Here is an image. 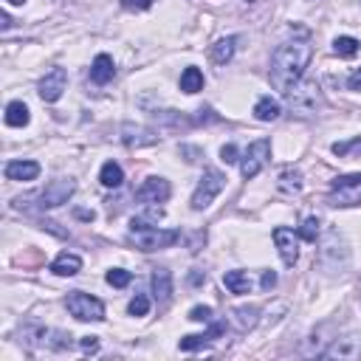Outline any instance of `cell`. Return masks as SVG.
<instances>
[{
  "mask_svg": "<svg viewBox=\"0 0 361 361\" xmlns=\"http://www.w3.org/2000/svg\"><path fill=\"white\" fill-rule=\"evenodd\" d=\"M314 48L307 40H294V42H282L274 54H271V82L277 90H288L291 85H296L305 74V68L311 65Z\"/></svg>",
  "mask_w": 361,
  "mask_h": 361,
  "instance_id": "cell-1",
  "label": "cell"
},
{
  "mask_svg": "<svg viewBox=\"0 0 361 361\" xmlns=\"http://www.w3.org/2000/svg\"><path fill=\"white\" fill-rule=\"evenodd\" d=\"M285 105L291 113L307 119L314 116L319 108H322V90H319V82L316 79H299L296 85H291L285 90Z\"/></svg>",
  "mask_w": 361,
  "mask_h": 361,
  "instance_id": "cell-2",
  "label": "cell"
},
{
  "mask_svg": "<svg viewBox=\"0 0 361 361\" xmlns=\"http://www.w3.org/2000/svg\"><path fill=\"white\" fill-rule=\"evenodd\" d=\"M181 240V232L175 229H156V226H147L144 220H133L130 223V243L138 251H161L170 248Z\"/></svg>",
  "mask_w": 361,
  "mask_h": 361,
  "instance_id": "cell-3",
  "label": "cell"
},
{
  "mask_svg": "<svg viewBox=\"0 0 361 361\" xmlns=\"http://www.w3.org/2000/svg\"><path fill=\"white\" fill-rule=\"evenodd\" d=\"M226 186V175L220 170H203L198 186H195V195H192V209L195 212H203V209H209L212 200L223 192Z\"/></svg>",
  "mask_w": 361,
  "mask_h": 361,
  "instance_id": "cell-4",
  "label": "cell"
},
{
  "mask_svg": "<svg viewBox=\"0 0 361 361\" xmlns=\"http://www.w3.org/2000/svg\"><path fill=\"white\" fill-rule=\"evenodd\" d=\"M65 305H68V314L79 322H102L105 319V305H102V299H96L90 294L74 291V294H68Z\"/></svg>",
  "mask_w": 361,
  "mask_h": 361,
  "instance_id": "cell-5",
  "label": "cell"
},
{
  "mask_svg": "<svg viewBox=\"0 0 361 361\" xmlns=\"http://www.w3.org/2000/svg\"><path fill=\"white\" fill-rule=\"evenodd\" d=\"M268 159H271V141H268V138H257L254 144H248L246 156H243V164H240L243 178H246V181L257 178V175L263 173V167L268 164Z\"/></svg>",
  "mask_w": 361,
  "mask_h": 361,
  "instance_id": "cell-6",
  "label": "cell"
},
{
  "mask_svg": "<svg viewBox=\"0 0 361 361\" xmlns=\"http://www.w3.org/2000/svg\"><path fill=\"white\" fill-rule=\"evenodd\" d=\"M77 192V184L71 178H57L51 181L42 192H40V209H57V206L68 203V198Z\"/></svg>",
  "mask_w": 361,
  "mask_h": 361,
  "instance_id": "cell-7",
  "label": "cell"
},
{
  "mask_svg": "<svg viewBox=\"0 0 361 361\" xmlns=\"http://www.w3.org/2000/svg\"><path fill=\"white\" fill-rule=\"evenodd\" d=\"M170 181L167 178H159V175H150L144 178V184L138 186L136 198L144 203V206H156V203H167L170 200Z\"/></svg>",
  "mask_w": 361,
  "mask_h": 361,
  "instance_id": "cell-8",
  "label": "cell"
},
{
  "mask_svg": "<svg viewBox=\"0 0 361 361\" xmlns=\"http://www.w3.org/2000/svg\"><path fill=\"white\" fill-rule=\"evenodd\" d=\"M65 85H68V71L65 68H51L42 79H40V99L42 102H57L63 93H65Z\"/></svg>",
  "mask_w": 361,
  "mask_h": 361,
  "instance_id": "cell-9",
  "label": "cell"
},
{
  "mask_svg": "<svg viewBox=\"0 0 361 361\" xmlns=\"http://www.w3.org/2000/svg\"><path fill=\"white\" fill-rule=\"evenodd\" d=\"M274 243H277V248H280L282 263H285L288 268H294V263L299 260V237H296L291 229L277 226V229H274Z\"/></svg>",
  "mask_w": 361,
  "mask_h": 361,
  "instance_id": "cell-10",
  "label": "cell"
},
{
  "mask_svg": "<svg viewBox=\"0 0 361 361\" xmlns=\"http://www.w3.org/2000/svg\"><path fill=\"white\" fill-rule=\"evenodd\" d=\"M322 355H325V358H339V361H355V358L361 355V339H355V336L336 339Z\"/></svg>",
  "mask_w": 361,
  "mask_h": 361,
  "instance_id": "cell-11",
  "label": "cell"
},
{
  "mask_svg": "<svg viewBox=\"0 0 361 361\" xmlns=\"http://www.w3.org/2000/svg\"><path fill=\"white\" fill-rule=\"evenodd\" d=\"M226 330V325H212L206 333H195V336H184L181 342H178V347L184 350V353H192V350H200V347H206V344H212L220 333Z\"/></svg>",
  "mask_w": 361,
  "mask_h": 361,
  "instance_id": "cell-12",
  "label": "cell"
},
{
  "mask_svg": "<svg viewBox=\"0 0 361 361\" xmlns=\"http://www.w3.org/2000/svg\"><path fill=\"white\" fill-rule=\"evenodd\" d=\"M257 322H260V307L246 305V307H234L232 311V325L240 333H248L251 328H257Z\"/></svg>",
  "mask_w": 361,
  "mask_h": 361,
  "instance_id": "cell-13",
  "label": "cell"
},
{
  "mask_svg": "<svg viewBox=\"0 0 361 361\" xmlns=\"http://www.w3.org/2000/svg\"><path fill=\"white\" fill-rule=\"evenodd\" d=\"M152 294H156L159 305H167L173 299V274L167 268H156V271H152Z\"/></svg>",
  "mask_w": 361,
  "mask_h": 361,
  "instance_id": "cell-14",
  "label": "cell"
},
{
  "mask_svg": "<svg viewBox=\"0 0 361 361\" xmlns=\"http://www.w3.org/2000/svg\"><path fill=\"white\" fill-rule=\"evenodd\" d=\"M113 77H116L113 57H108V54H99V57L93 60V65H90V79H93L96 85H108Z\"/></svg>",
  "mask_w": 361,
  "mask_h": 361,
  "instance_id": "cell-15",
  "label": "cell"
},
{
  "mask_svg": "<svg viewBox=\"0 0 361 361\" xmlns=\"http://www.w3.org/2000/svg\"><path fill=\"white\" fill-rule=\"evenodd\" d=\"M51 271H54L57 277H74V274H79L82 271V257L79 254H68V251H63L54 263H51Z\"/></svg>",
  "mask_w": 361,
  "mask_h": 361,
  "instance_id": "cell-16",
  "label": "cell"
},
{
  "mask_svg": "<svg viewBox=\"0 0 361 361\" xmlns=\"http://www.w3.org/2000/svg\"><path fill=\"white\" fill-rule=\"evenodd\" d=\"M40 175L37 161H9L6 164V178L9 181H34Z\"/></svg>",
  "mask_w": 361,
  "mask_h": 361,
  "instance_id": "cell-17",
  "label": "cell"
},
{
  "mask_svg": "<svg viewBox=\"0 0 361 361\" xmlns=\"http://www.w3.org/2000/svg\"><path fill=\"white\" fill-rule=\"evenodd\" d=\"M282 116V105L271 96H263L260 102L254 105V119L257 122H277Z\"/></svg>",
  "mask_w": 361,
  "mask_h": 361,
  "instance_id": "cell-18",
  "label": "cell"
},
{
  "mask_svg": "<svg viewBox=\"0 0 361 361\" xmlns=\"http://www.w3.org/2000/svg\"><path fill=\"white\" fill-rule=\"evenodd\" d=\"M234 51H237V37H223V40H218V42L212 45V63H215V65L232 63Z\"/></svg>",
  "mask_w": 361,
  "mask_h": 361,
  "instance_id": "cell-19",
  "label": "cell"
},
{
  "mask_svg": "<svg viewBox=\"0 0 361 361\" xmlns=\"http://www.w3.org/2000/svg\"><path fill=\"white\" fill-rule=\"evenodd\" d=\"M122 141L127 147H144V144H156V136L144 127H133V125H125L122 127Z\"/></svg>",
  "mask_w": 361,
  "mask_h": 361,
  "instance_id": "cell-20",
  "label": "cell"
},
{
  "mask_svg": "<svg viewBox=\"0 0 361 361\" xmlns=\"http://www.w3.org/2000/svg\"><path fill=\"white\" fill-rule=\"evenodd\" d=\"M99 181H102L105 189H119L125 184V173H122V167L116 161H105L102 164V173H99Z\"/></svg>",
  "mask_w": 361,
  "mask_h": 361,
  "instance_id": "cell-21",
  "label": "cell"
},
{
  "mask_svg": "<svg viewBox=\"0 0 361 361\" xmlns=\"http://www.w3.org/2000/svg\"><path fill=\"white\" fill-rule=\"evenodd\" d=\"M223 285L232 291V294H248L251 291V277H248V271H226L223 274Z\"/></svg>",
  "mask_w": 361,
  "mask_h": 361,
  "instance_id": "cell-22",
  "label": "cell"
},
{
  "mask_svg": "<svg viewBox=\"0 0 361 361\" xmlns=\"http://www.w3.org/2000/svg\"><path fill=\"white\" fill-rule=\"evenodd\" d=\"M277 186L282 189V192H288V195H296V192H302V173L299 170H282L280 173V178H277Z\"/></svg>",
  "mask_w": 361,
  "mask_h": 361,
  "instance_id": "cell-23",
  "label": "cell"
},
{
  "mask_svg": "<svg viewBox=\"0 0 361 361\" xmlns=\"http://www.w3.org/2000/svg\"><path fill=\"white\" fill-rule=\"evenodd\" d=\"M358 48H361V42L355 37H336L333 40V54L342 60H353L358 54Z\"/></svg>",
  "mask_w": 361,
  "mask_h": 361,
  "instance_id": "cell-24",
  "label": "cell"
},
{
  "mask_svg": "<svg viewBox=\"0 0 361 361\" xmlns=\"http://www.w3.org/2000/svg\"><path fill=\"white\" fill-rule=\"evenodd\" d=\"M181 90L184 93H198V90H203V74H200V68H195V65H189L184 74H181Z\"/></svg>",
  "mask_w": 361,
  "mask_h": 361,
  "instance_id": "cell-25",
  "label": "cell"
},
{
  "mask_svg": "<svg viewBox=\"0 0 361 361\" xmlns=\"http://www.w3.org/2000/svg\"><path fill=\"white\" fill-rule=\"evenodd\" d=\"M29 108L23 105V102H12V105L6 108V125L9 127H26L29 125Z\"/></svg>",
  "mask_w": 361,
  "mask_h": 361,
  "instance_id": "cell-26",
  "label": "cell"
},
{
  "mask_svg": "<svg viewBox=\"0 0 361 361\" xmlns=\"http://www.w3.org/2000/svg\"><path fill=\"white\" fill-rule=\"evenodd\" d=\"M333 156H339V159L361 156V136H358V138H350V141H336V144H333Z\"/></svg>",
  "mask_w": 361,
  "mask_h": 361,
  "instance_id": "cell-27",
  "label": "cell"
},
{
  "mask_svg": "<svg viewBox=\"0 0 361 361\" xmlns=\"http://www.w3.org/2000/svg\"><path fill=\"white\" fill-rule=\"evenodd\" d=\"M319 232H322L319 218H305V220H302V226H299V237H302V240H307V243H316Z\"/></svg>",
  "mask_w": 361,
  "mask_h": 361,
  "instance_id": "cell-28",
  "label": "cell"
},
{
  "mask_svg": "<svg viewBox=\"0 0 361 361\" xmlns=\"http://www.w3.org/2000/svg\"><path fill=\"white\" fill-rule=\"evenodd\" d=\"M127 311H130V316H147L150 314V299L144 294H136L127 305Z\"/></svg>",
  "mask_w": 361,
  "mask_h": 361,
  "instance_id": "cell-29",
  "label": "cell"
},
{
  "mask_svg": "<svg viewBox=\"0 0 361 361\" xmlns=\"http://www.w3.org/2000/svg\"><path fill=\"white\" fill-rule=\"evenodd\" d=\"M105 280H108V285H113V288H125V285H130L133 274H130V271H125V268H111Z\"/></svg>",
  "mask_w": 361,
  "mask_h": 361,
  "instance_id": "cell-30",
  "label": "cell"
},
{
  "mask_svg": "<svg viewBox=\"0 0 361 361\" xmlns=\"http://www.w3.org/2000/svg\"><path fill=\"white\" fill-rule=\"evenodd\" d=\"M353 186H361V173L333 178V189H336V192H344V189H353Z\"/></svg>",
  "mask_w": 361,
  "mask_h": 361,
  "instance_id": "cell-31",
  "label": "cell"
},
{
  "mask_svg": "<svg viewBox=\"0 0 361 361\" xmlns=\"http://www.w3.org/2000/svg\"><path fill=\"white\" fill-rule=\"evenodd\" d=\"M189 319H192V322L209 325V322H212V307H209V305H198V307H192V311H189Z\"/></svg>",
  "mask_w": 361,
  "mask_h": 361,
  "instance_id": "cell-32",
  "label": "cell"
},
{
  "mask_svg": "<svg viewBox=\"0 0 361 361\" xmlns=\"http://www.w3.org/2000/svg\"><path fill=\"white\" fill-rule=\"evenodd\" d=\"M122 6L127 12H147L152 6V0H122Z\"/></svg>",
  "mask_w": 361,
  "mask_h": 361,
  "instance_id": "cell-33",
  "label": "cell"
},
{
  "mask_svg": "<svg viewBox=\"0 0 361 361\" xmlns=\"http://www.w3.org/2000/svg\"><path fill=\"white\" fill-rule=\"evenodd\" d=\"M220 161L223 164H237L240 159H237V147L234 144H226L223 150H220Z\"/></svg>",
  "mask_w": 361,
  "mask_h": 361,
  "instance_id": "cell-34",
  "label": "cell"
},
{
  "mask_svg": "<svg viewBox=\"0 0 361 361\" xmlns=\"http://www.w3.org/2000/svg\"><path fill=\"white\" fill-rule=\"evenodd\" d=\"M79 347H82L85 353H96V350H99V339H96V336H82Z\"/></svg>",
  "mask_w": 361,
  "mask_h": 361,
  "instance_id": "cell-35",
  "label": "cell"
},
{
  "mask_svg": "<svg viewBox=\"0 0 361 361\" xmlns=\"http://www.w3.org/2000/svg\"><path fill=\"white\" fill-rule=\"evenodd\" d=\"M260 285H263V291H271V288L277 285V274H274V271H263V280H260Z\"/></svg>",
  "mask_w": 361,
  "mask_h": 361,
  "instance_id": "cell-36",
  "label": "cell"
},
{
  "mask_svg": "<svg viewBox=\"0 0 361 361\" xmlns=\"http://www.w3.org/2000/svg\"><path fill=\"white\" fill-rule=\"evenodd\" d=\"M347 88H350V90H361V68H355V71L347 77Z\"/></svg>",
  "mask_w": 361,
  "mask_h": 361,
  "instance_id": "cell-37",
  "label": "cell"
},
{
  "mask_svg": "<svg viewBox=\"0 0 361 361\" xmlns=\"http://www.w3.org/2000/svg\"><path fill=\"white\" fill-rule=\"evenodd\" d=\"M74 218H77V220H88V223H90L96 215H93V209H74Z\"/></svg>",
  "mask_w": 361,
  "mask_h": 361,
  "instance_id": "cell-38",
  "label": "cell"
},
{
  "mask_svg": "<svg viewBox=\"0 0 361 361\" xmlns=\"http://www.w3.org/2000/svg\"><path fill=\"white\" fill-rule=\"evenodd\" d=\"M200 243H206V234L203 232H198L195 237H192V243H189V251L195 254V251H200Z\"/></svg>",
  "mask_w": 361,
  "mask_h": 361,
  "instance_id": "cell-39",
  "label": "cell"
},
{
  "mask_svg": "<svg viewBox=\"0 0 361 361\" xmlns=\"http://www.w3.org/2000/svg\"><path fill=\"white\" fill-rule=\"evenodd\" d=\"M189 282H192V285H200V282H206V274H203V271H198V268H195V271H192V274H189Z\"/></svg>",
  "mask_w": 361,
  "mask_h": 361,
  "instance_id": "cell-40",
  "label": "cell"
},
{
  "mask_svg": "<svg viewBox=\"0 0 361 361\" xmlns=\"http://www.w3.org/2000/svg\"><path fill=\"white\" fill-rule=\"evenodd\" d=\"M0 29H3V31H9V29H12V17H9L6 12H0Z\"/></svg>",
  "mask_w": 361,
  "mask_h": 361,
  "instance_id": "cell-41",
  "label": "cell"
},
{
  "mask_svg": "<svg viewBox=\"0 0 361 361\" xmlns=\"http://www.w3.org/2000/svg\"><path fill=\"white\" fill-rule=\"evenodd\" d=\"M6 3H12V6H23L26 0H6Z\"/></svg>",
  "mask_w": 361,
  "mask_h": 361,
  "instance_id": "cell-42",
  "label": "cell"
},
{
  "mask_svg": "<svg viewBox=\"0 0 361 361\" xmlns=\"http://www.w3.org/2000/svg\"><path fill=\"white\" fill-rule=\"evenodd\" d=\"M353 203H361V195H358V198H355V200H353Z\"/></svg>",
  "mask_w": 361,
  "mask_h": 361,
  "instance_id": "cell-43",
  "label": "cell"
},
{
  "mask_svg": "<svg viewBox=\"0 0 361 361\" xmlns=\"http://www.w3.org/2000/svg\"><path fill=\"white\" fill-rule=\"evenodd\" d=\"M246 3H257V0H246Z\"/></svg>",
  "mask_w": 361,
  "mask_h": 361,
  "instance_id": "cell-44",
  "label": "cell"
}]
</instances>
